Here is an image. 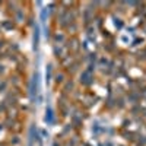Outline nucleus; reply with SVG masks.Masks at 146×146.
<instances>
[{"mask_svg": "<svg viewBox=\"0 0 146 146\" xmlns=\"http://www.w3.org/2000/svg\"><path fill=\"white\" fill-rule=\"evenodd\" d=\"M80 82L83 83V85H91L92 82H94V78H92V73L91 72H88V70H85L82 75H80Z\"/></svg>", "mask_w": 146, "mask_h": 146, "instance_id": "nucleus-1", "label": "nucleus"}]
</instances>
